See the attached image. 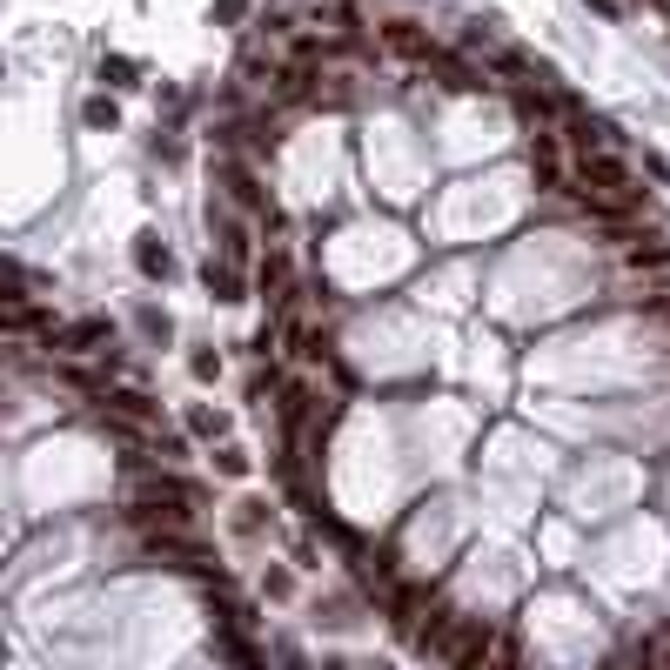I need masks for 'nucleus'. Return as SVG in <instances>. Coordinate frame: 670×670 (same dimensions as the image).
I'll return each mask as SVG.
<instances>
[{
    "label": "nucleus",
    "instance_id": "5",
    "mask_svg": "<svg viewBox=\"0 0 670 670\" xmlns=\"http://www.w3.org/2000/svg\"><path fill=\"white\" fill-rule=\"evenodd\" d=\"M108 416H114L121 429H155V402L134 396V389H121V396H108Z\"/></svg>",
    "mask_w": 670,
    "mask_h": 670
},
{
    "label": "nucleus",
    "instance_id": "1",
    "mask_svg": "<svg viewBox=\"0 0 670 670\" xmlns=\"http://www.w3.org/2000/svg\"><path fill=\"white\" fill-rule=\"evenodd\" d=\"M570 181H577V201L590 215H603V222H624V215H637V201H644L637 168L617 161V155H577Z\"/></svg>",
    "mask_w": 670,
    "mask_h": 670
},
{
    "label": "nucleus",
    "instance_id": "11",
    "mask_svg": "<svg viewBox=\"0 0 670 670\" xmlns=\"http://www.w3.org/2000/svg\"><path fill=\"white\" fill-rule=\"evenodd\" d=\"M88 128H114V101L108 94H94L88 101Z\"/></svg>",
    "mask_w": 670,
    "mask_h": 670
},
{
    "label": "nucleus",
    "instance_id": "6",
    "mask_svg": "<svg viewBox=\"0 0 670 670\" xmlns=\"http://www.w3.org/2000/svg\"><path fill=\"white\" fill-rule=\"evenodd\" d=\"M530 175H536V188H557L563 181V161H557V141H550V134H530Z\"/></svg>",
    "mask_w": 670,
    "mask_h": 670
},
{
    "label": "nucleus",
    "instance_id": "3",
    "mask_svg": "<svg viewBox=\"0 0 670 670\" xmlns=\"http://www.w3.org/2000/svg\"><path fill=\"white\" fill-rule=\"evenodd\" d=\"M429 624H436V603H429V590H423V583H409V590L396 597V630L423 644V630H429Z\"/></svg>",
    "mask_w": 670,
    "mask_h": 670
},
{
    "label": "nucleus",
    "instance_id": "9",
    "mask_svg": "<svg viewBox=\"0 0 670 670\" xmlns=\"http://www.w3.org/2000/svg\"><path fill=\"white\" fill-rule=\"evenodd\" d=\"M208 289L222 295V302H242V275H235V268H215V262H208Z\"/></svg>",
    "mask_w": 670,
    "mask_h": 670
},
{
    "label": "nucleus",
    "instance_id": "12",
    "mask_svg": "<svg viewBox=\"0 0 670 670\" xmlns=\"http://www.w3.org/2000/svg\"><path fill=\"white\" fill-rule=\"evenodd\" d=\"M644 670H670V630H664V637H657V644L644 650Z\"/></svg>",
    "mask_w": 670,
    "mask_h": 670
},
{
    "label": "nucleus",
    "instance_id": "4",
    "mask_svg": "<svg viewBox=\"0 0 670 670\" xmlns=\"http://www.w3.org/2000/svg\"><path fill=\"white\" fill-rule=\"evenodd\" d=\"M382 47H389V54H402V61H436V41H429L423 27H409V21H389L382 27Z\"/></svg>",
    "mask_w": 670,
    "mask_h": 670
},
{
    "label": "nucleus",
    "instance_id": "2",
    "mask_svg": "<svg viewBox=\"0 0 670 670\" xmlns=\"http://www.w3.org/2000/svg\"><path fill=\"white\" fill-rule=\"evenodd\" d=\"M101 342H108V322H101V315L67 322V329H47V349H54V356H88V349H101Z\"/></svg>",
    "mask_w": 670,
    "mask_h": 670
},
{
    "label": "nucleus",
    "instance_id": "13",
    "mask_svg": "<svg viewBox=\"0 0 670 670\" xmlns=\"http://www.w3.org/2000/svg\"><path fill=\"white\" fill-rule=\"evenodd\" d=\"M222 7V21H235V14H248V0H215Z\"/></svg>",
    "mask_w": 670,
    "mask_h": 670
},
{
    "label": "nucleus",
    "instance_id": "7",
    "mask_svg": "<svg viewBox=\"0 0 670 670\" xmlns=\"http://www.w3.org/2000/svg\"><path fill=\"white\" fill-rule=\"evenodd\" d=\"M516 114L530 121V134H550V114H557V101H550V88H516Z\"/></svg>",
    "mask_w": 670,
    "mask_h": 670
},
{
    "label": "nucleus",
    "instance_id": "14",
    "mask_svg": "<svg viewBox=\"0 0 670 670\" xmlns=\"http://www.w3.org/2000/svg\"><path fill=\"white\" fill-rule=\"evenodd\" d=\"M657 309H664V315H670V295H664V302H657Z\"/></svg>",
    "mask_w": 670,
    "mask_h": 670
},
{
    "label": "nucleus",
    "instance_id": "10",
    "mask_svg": "<svg viewBox=\"0 0 670 670\" xmlns=\"http://www.w3.org/2000/svg\"><path fill=\"white\" fill-rule=\"evenodd\" d=\"M134 262L148 268V275H168V268H175V262H168V248H155V235H148V242L134 248Z\"/></svg>",
    "mask_w": 670,
    "mask_h": 670
},
{
    "label": "nucleus",
    "instance_id": "8",
    "mask_svg": "<svg viewBox=\"0 0 670 670\" xmlns=\"http://www.w3.org/2000/svg\"><path fill=\"white\" fill-rule=\"evenodd\" d=\"M603 141H610V134H603V121L570 114V148H577V155H603Z\"/></svg>",
    "mask_w": 670,
    "mask_h": 670
}]
</instances>
